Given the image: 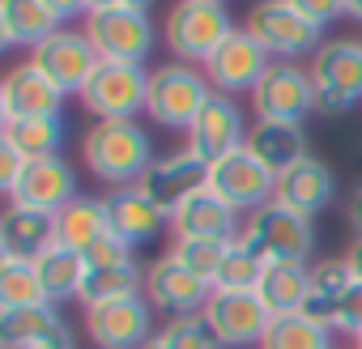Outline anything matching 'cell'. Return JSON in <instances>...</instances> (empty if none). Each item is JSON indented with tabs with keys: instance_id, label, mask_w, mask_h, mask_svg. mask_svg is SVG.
Returning <instances> with one entry per match:
<instances>
[{
	"instance_id": "cell-1",
	"label": "cell",
	"mask_w": 362,
	"mask_h": 349,
	"mask_svg": "<svg viewBox=\"0 0 362 349\" xmlns=\"http://www.w3.org/2000/svg\"><path fill=\"white\" fill-rule=\"evenodd\" d=\"M81 162L107 188H136L141 174L153 166L149 132L136 119H103L81 136Z\"/></svg>"
},
{
	"instance_id": "cell-2",
	"label": "cell",
	"mask_w": 362,
	"mask_h": 349,
	"mask_svg": "<svg viewBox=\"0 0 362 349\" xmlns=\"http://www.w3.org/2000/svg\"><path fill=\"white\" fill-rule=\"evenodd\" d=\"M239 26L226 9V0H175L166 22H162V39L170 47V56L179 64H197V69H205L209 56Z\"/></svg>"
},
{
	"instance_id": "cell-3",
	"label": "cell",
	"mask_w": 362,
	"mask_h": 349,
	"mask_svg": "<svg viewBox=\"0 0 362 349\" xmlns=\"http://www.w3.org/2000/svg\"><path fill=\"white\" fill-rule=\"evenodd\" d=\"M214 85L205 69L197 64H158L149 73V94H145V115L166 128V132H188L197 115L214 102Z\"/></svg>"
},
{
	"instance_id": "cell-4",
	"label": "cell",
	"mask_w": 362,
	"mask_h": 349,
	"mask_svg": "<svg viewBox=\"0 0 362 349\" xmlns=\"http://www.w3.org/2000/svg\"><path fill=\"white\" fill-rule=\"evenodd\" d=\"M243 243L264 264H307L315 235H311V218L286 209L281 201H269L243 218Z\"/></svg>"
},
{
	"instance_id": "cell-5",
	"label": "cell",
	"mask_w": 362,
	"mask_h": 349,
	"mask_svg": "<svg viewBox=\"0 0 362 349\" xmlns=\"http://www.w3.org/2000/svg\"><path fill=\"white\" fill-rule=\"evenodd\" d=\"M324 115H345L362 102V39H324L307 60Z\"/></svg>"
},
{
	"instance_id": "cell-6",
	"label": "cell",
	"mask_w": 362,
	"mask_h": 349,
	"mask_svg": "<svg viewBox=\"0 0 362 349\" xmlns=\"http://www.w3.org/2000/svg\"><path fill=\"white\" fill-rule=\"evenodd\" d=\"M243 26H247V30L256 35V43H260L273 60H281V64L311 60V56L320 52V43H324V30H320L315 22H307V18L290 5V0H256Z\"/></svg>"
},
{
	"instance_id": "cell-7",
	"label": "cell",
	"mask_w": 362,
	"mask_h": 349,
	"mask_svg": "<svg viewBox=\"0 0 362 349\" xmlns=\"http://www.w3.org/2000/svg\"><path fill=\"white\" fill-rule=\"evenodd\" d=\"M81 30L94 43L98 60H119V64H145L158 43V30L145 9H90Z\"/></svg>"
},
{
	"instance_id": "cell-8",
	"label": "cell",
	"mask_w": 362,
	"mask_h": 349,
	"mask_svg": "<svg viewBox=\"0 0 362 349\" xmlns=\"http://www.w3.org/2000/svg\"><path fill=\"white\" fill-rule=\"evenodd\" d=\"M145 94H149L145 64L103 60L94 69L90 85L81 90V107L94 115V124H103V119H136V115H145Z\"/></svg>"
},
{
	"instance_id": "cell-9",
	"label": "cell",
	"mask_w": 362,
	"mask_h": 349,
	"mask_svg": "<svg viewBox=\"0 0 362 349\" xmlns=\"http://www.w3.org/2000/svg\"><path fill=\"white\" fill-rule=\"evenodd\" d=\"M277 60L256 43V35L247 30V26H239L214 56H209V64H205V77H209V85L218 90V94H226V98H239V94H256V85L264 81V73L273 69Z\"/></svg>"
},
{
	"instance_id": "cell-10",
	"label": "cell",
	"mask_w": 362,
	"mask_h": 349,
	"mask_svg": "<svg viewBox=\"0 0 362 349\" xmlns=\"http://www.w3.org/2000/svg\"><path fill=\"white\" fill-rule=\"evenodd\" d=\"M205 188H209V162H201L188 149H175V153L153 158V166L141 174V184H136V192L145 201H153L166 218L179 205H188L197 192H205Z\"/></svg>"
},
{
	"instance_id": "cell-11",
	"label": "cell",
	"mask_w": 362,
	"mask_h": 349,
	"mask_svg": "<svg viewBox=\"0 0 362 349\" xmlns=\"http://www.w3.org/2000/svg\"><path fill=\"white\" fill-rule=\"evenodd\" d=\"M252 111H256V119H273V124H307V115L320 111L311 73L303 64L277 60L252 94Z\"/></svg>"
},
{
	"instance_id": "cell-12",
	"label": "cell",
	"mask_w": 362,
	"mask_h": 349,
	"mask_svg": "<svg viewBox=\"0 0 362 349\" xmlns=\"http://www.w3.org/2000/svg\"><path fill=\"white\" fill-rule=\"evenodd\" d=\"M30 64L43 69V73L56 81V90H60L64 98H69V94L81 98V90L90 85V77H94V69H98L103 60H98L94 43L86 39V30L60 26L52 39H43V43L30 52Z\"/></svg>"
},
{
	"instance_id": "cell-13",
	"label": "cell",
	"mask_w": 362,
	"mask_h": 349,
	"mask_svg": "<svg viewBox=\"0 0 362 349\" xmlns=\"http://www.w3.org/2000/svg\"><path fill=\"white\" fill-rule=\"evenodd\" d=\"M205 319L222 349H252L264 341L273 324V315L264 311V302L252 290H214L205 302Z\"/></svg>"
},
{
	"instance_id": "cell-14",
	"label": "cell",
	"mask_w": 362,
	"mask_h": 349,
	"mask_svg": "<svg viewBox=\"0 0 362 349\" xmlns=\"http://www.w3.org/2000/svg\"><path fill=\"white\" fill-rule=\"evenodd\" d=\"M86 336L98 349H141L153 336V307L145 294L111 298L98 307H86Z\"/></svg>"
},
{
	"instance_id": "cell-15",
	"label": "cell",
	"mask_w": 362,
	"mask_h": 349,
	"mask_svg": "<svg viewBox=\"0 0 362 349\" xmlns=\"http://www.w3.org/2000/svg\"><path fill=\"white\" fill-rule=\"evenodd\" d=\"M247 132H252V124H247L243 107H239L235 98H226V94H214V102H209V107L197 115V124L184 132V136H188L184 149L214 166V162L239 153V149L247 145Z\"/></svg>"
},
{
	"instance_id": "cell-16",
	"label": "cell",
	"mask_w": 362,
	"mask_h": 349,
	"mask_svg": "<svg viewBox=\"0 0 362 349\" xmlns=\"http://www.w3.org/2000/svg\"><path fill=\"white\" fill-rule=\"evenodd\" d=\"M60 111H64V94L30 60L13 64L5 77H0V119H5V124H18V119H56Z\"/></svg>"
},
{
	"instance_id": "cell-17",
	"label": "cell",
	"mask_w": 362,
	"mask_h": 349,
	"mask_svg": "<svg viewBox=\"0 0 362 349\" xmlns=\"http://www.w3.org/2000/svg\"><path fill=\"white\" fill-rule=\"evenodd\" d=\"M209 192H218L235 213H256L260 205L273 201L277 174L264 170L247 149H239V153H230V158L209 166Z\"/></svg>"
},
{
	"instance_id": "cell-18",
	"label": "cell",
	"mask_w": 362,
	"mask_h": 349,
	"mask_svg": "<svg viewBox=\"0 0 362 349\" xmlns=\"http://www.w3.org/2000/svg\"><path fill=\"white\" fill-rule=\"evenodd\" d=\"M141 294L149 298V307L166 311V319H179V315H201L214 285L201 281L197 273H188L179 260L158 256L153 264H145V290Z\"/></svg>"
},
{
	"instance_id": "cell-19",
	"label": "cell",
	"mask_w": 362,
	"mask_h": 349,
	"mask_svg": "<svg viewBox=\"0 0 362 349\" xmlns=\"http://www.w3.org/2000/svg\"><path fill=\"white\" fill-rule=\"evenodd\" d=\"M69 201H77V174H73V166H69L64 153L26 162L22 179H18V188H13V196H9V205L35 209V213H52V218H56Z\"/></svg>"
},
{
	"instance_id": "cell-20",
	"label": "cell",
	"mask_w": 362,
	"mask_h": 349,
	"mask_svg": "<svg viewBox=\"0 0 362 349\" xmlns=\"http://www.w3.org/2000/svg\"><path fill=\"white\" fill-rule=\"evenodd\" d=\"M332 196H337V179H332L328 162H320L315 153H307L286 174H277V192H273V201H281L286 209H294L303 218L324 213L332 205Z\"/></svg>"
},
{
	"instance_id": "cell-21",
	"label": "cell",
	"mask_w": 362,
	"mask_h": 349,
	"mask_svg": "<svg viewBox=\"0 0 362 349\" xmlns=\"http://www.w3.org/2000/svg\"><path fill=\"white\" fill-rule=\"evenodd\" d=\"M239 213L218 196V192H197L188 205H179L170 213V239H214V243H230L239 239Z\"/></svg>"
},
{
	"instance_id": "cell-22",
	"label": "cell",
	"mask_w": 362,
	"mask_h": 349,
	"mask_svg": "<svg viewBox=\"0 0 362 349\" xmlns=\"http://www.w3.org/2000/svg\"><path fill=\"white\" fill-rule=\"evenodd\" d=\"M64 341L73 336L56 302L0 311V349H43V345H64Z\"/></svg>"
},
{
	"instance_id": "cell-23",
	"label": "cell",
	"mask_w": 362,
	"mask_h": 349,
	"mask_svg": "<svg viewBox=\"0 0 362 349\" xmlns=\"http://www.w3.org/2000/svg\"><path fill=\"white\" fill-rule=\"evenodd\" d=\"M107 222H111V235H119L128 247H145L170 226V218L153 201H145L136 188H119L107 196Z\"/></svg>"
},
{
	"instance_id": "cell-24",
	"label": "cell",
	"mask_w": 362,
	"mask_h": 349,
	"mask_svg": "<svg viewBox=\"0 0 362 349\" xmlns=\"http://www.w3.org/2000/svg\"><path fill=\"white\" fill-rule=\"evenodd\" d=\"M56 243V218L9 205L0 213V260H39Z\"/></svg>"
},
{
	"instance_id": "cell-25",
	"label": "cell",
	"mask_w": 362,
	"mask_h": 349,
	"mask_svg": "<svg viewBox=\"0 0 362 349\" xmlns=\"http://www.w3.org/2000/svg\"><path fill=\"white\" fill-rule=\"evenodd\" d=\"M243 149H247L264 170H273V174H286L294 162H303V158L311 153L303 124H273V119H256Z\"/></svg>"
},
{
	"instance_id": "cell-26",
	"label": "cell",
	"mask_w": 362,
	"mask_h": 349,
	"mask_svg": "<svg viewBox=\"0 0 362 349\" xmlns=\"http://www.w3.org/2000/svg\"><path fill=\"white\" fill-rule=\"evenodd\" d=\"M60 30V18L43 0H0V43L35 52L43 39Z\"/></svg>"
},
{
	"instance_id": "cell-27",
	"label": "cell",
	"mask_w": 362,
	"mask_h": 349,
	"mask_svg": "<svg viewBox=\"0 0 362 349\" xmlns=\"http://www.w3.org/2000/svg\"><path fill=\"white\" fill-rule=\"evenodd\" d=\"M349 285H354V273H349L345 256H328V260L311 264V290H307V302H303L298 315L337 332V307H341V294Z\"/></svg>"
},
{
	"instance_id": "cell-28",
	"label": "cell",
	"mask_w": 362,
	"mask_h": 349,
	"mask_svg": "<svg viewBox=\"0 0 362 349\" xmlns=\"http://www.w3.org/2000/svg\"><path fill=\"white\" fill-rule=\"evenodd\" d=\"M111 235V222H107V201H90V196H77L69 201L60 213H56V243L73 247V252H90L94 243H103Z\"/></svg>"
},
{
	"instance_id": "cell-29",
	"label": "cell",
	"mask_w": 362,
	"mask_h": 349,
	"mask_svg": "<svg viewBox=\"0 0 362 349\" xmlns=\"http://www.w3.org/2000/svg\"><path fill=\"white\" fill-rule=\"evenodd\" d=\"M307 290H311V268L307 264H269L260 285H256V298L277 319V315H298L303 302H307Z\"/></svg>"
},
{
	"instance_id": "cell-30",
	"label": "cell",
	"mask_w": 362,
	"mask_h": 349,
	"mask_svg": "<svg viewBox=\"0 0 362 349\" xmlns=\"http://www.w3.org/2000/svg\"><path fill=\"white\" fill-rule=\"evenodd\" d=\"M141 290H145V268L136 260H128V264H86L77 302L81 307H98V302L128 298V294H141Z\"/></svg>"
},
{
	"instance_id": "cell-31",
	"label": "cell",
	"mask_w": 362,
	"mask_h": 349,
	"mask_svg": "<svg viewBox=\"0 0 362 349\" xmlns=\"http://www.w3.org/2000/svg\"><path fill=\"white\" fill-rule=\"evenodd\" d=\"M35 268H39V281H43V294H47V302H69V298H77L81 294V277H86V256L81 252H73V247H64V243H52L39 260H35Z\"/></svg>"
},
{
	"instance_id": "cell-32",
	"label": "cell",
	"mask_w": 362,
	"mask_h": 349,
	"mask_svg": "<svg viewBox=\"0 0 362 349\" xmlns=\"http://www.w3.org/2000/svg\"><path fill=\"white\" fill-rule=\"evenodd\" d=\"M0 141L13 145L26 162L35 158H56L60 145H64V119H18V124H5L0 128Z\"/></svg>"
},
{
	"instance_id": "cell-33",
	"label": "cell",
	"mask_w": 362,
	"mask_h": 349,
	"mask_svg": "<svg viewBox=\"0 0 362 349\" xmlns=\"http://www.w3.org/2000/svg\"><path fill=\"white\" fill-rule=\"evenodd\" d=\"M256 349H332V328L307 315H277Z\"/></svg>"
},
{
	"instance_id": "cell-34",
	"label": "cell",
	"mask_w": 362,
	"mask_h": 349,
	"mask_svg": "<svg viewBox=\"0 0 362 349\" xmlns=\"http://www.w3.org/2000/svg\"><path fill=\"white\" fill-rule=\"evenodd\" d=\"M39 302H47V294L35 260H0V311L39 307Z\"/></svg>"
},
{
	"instance_id": "cell-35",
	"label": "cell",
	"mask_w": 362,
	"mask_h": 349,
	"mask_svg": "<svg viewBox=\"0 0 362 349\" xmlns=\"http://www.w3.org/2000/svg\"><path fill=\"white\" fill-rule=\"evenodd\" d=\"M264 268H269V264H264V260L243 243V235H239V239L226 243V256H222V268H218V277H214V290H252V294H256Z\"/></svg>"
},
{
	"instance_id": "cell-36",
	"label": "cell",
	"mask_w": 362,
	"mask_h": 349,
	"mask_svg": "<svg viewBox=\"0 0 362 349\" xmlns=\"http://www.w3.org/2000/svg\"><path fill=\"white\" fill-rule=\"evenodd\" d=\"M166 256L179 260L188 273H197L201 281L214 285V277H218V268H222V256H226V243H214V239H170Z\"/></svg>"
},
{
	"instance_id": "cell-37",
	"label": "cell",
	"mask_w": 362,
	"mask_h": 349,
	"mask_svg": "<svg viewBox=\"0 0 362 349\" xmlns=\"http://www.w3.org/2000/svg\"><path fill=\"white\" fill-rule=\"evenodd\" d=\"M290 5H294L307 22H315L320 30H328V26H337V22L345 18V0H290Z\"/></svg>"
},
{
	"instance_id": "cell-38",
	"label": "cell",
	"mask_w": 362,
	"mask_h": 349,
	"mask_svg": "<svg viewBox=\"0 0 362 349\" xmlns=\"http://www.w3.org/2000/svg\"><path fill=\"white\" fill-rule=\"evenodd\" d=\"M337 328L345 336H358L362 332V281H354L345 294H341V307H337Z\"/></svg>"
},
{
	"instance_id": "cell-39",
	"label": "cell",
	"mask_w": 362,
	"mask_h": 349,
	"mask_svg": "<svg viewBox=\"0 0 362 349\" xmlns=\"http://www.w3.org/2000/svg\"><path fill=\"white\" fill-rule=\"evenodd\" d=\"M132 252H136V247H128L119 235H107L103 243H94V247L86 252V264H128V260H136Z\"/></svg>"
},
{
	"instance_id": "cell-40",
	"label": "cell",
	"mask_w": 362,
	"mask_h": 349,
	"mask_svg": "<svg viewBox=\"0 0 362 349\" xmlns=\"http://www.w3.org/2000/svg\"><path fill=\"white\" fill-rule=\"evenodd\" d=\"M22 170H26V158H22L13 145L0 141V192H5V196H13V188H18V179H22Z\"/></svg>"
},
{
	"instance_id": "cell-41",
	"label": "cell",
	"mask_w": 362,
	"mask_h": 349,
	"mask_svg": "<svg viewBox=\"0 0 362 349\" xmlns=\"http://www.w3.org/2000/svg\"><path fill=\"white\" fill-rule=\"evenodd\" d=\"M43 5L60 18V26H69L73 18H86L90 13V0H43Z\"/></svg>"
},
{
	"instance_id": "cell-42",
	"label": "cell",
	"mask_w": 362,
	"mask_h": 349,
	"mask_svg": "<svg viewBox=\"0 0 362 349\" xmlns=\"http://www.w3.org/2000/svg\"><path fill=\"white\" fill-rule=\"evenodd\" d=\"M345 222H349V230H354V239H362V179L349 188V196H345Z\"/></svg>"
},
{
	"instance_id": "cell-43",
	"label": "cell",
	"mask_w": 362,
	"mask_h": 349,
	"mask_svg": "<svg viewBox=\"0 0 362 349\" xmlns=\"http://www.w3.org/2000/svg\"><path fill=\"white\" fill-rule=\"evenodd\" d=\"M153 0H90V9H145L149 13Z\"/></svg>"
},
{
	"instance_id": "cell-44",
	"label": "cell",
	"mask_w": 362,
	"mask_h": 349,
	"mask_svg": "<svg viewBox=\"0 0 362 349\" xmlns=\"http://www.w3.org/2000/svg\"><path fill=\"white\" fill-rule=\"evenodd\" d=\"M345 264H349L354 281H362V239H354V243L345 247Z\"/></svg>"
},
{
	"instance_id": "cell-45",
	"label": "cell",
	"mask_w": 362,
	"mask_h": 349,
	"mask_svg": "<svg viewBox=\"0 0 362 349\" xmlns=\"http://www.w3.org/2000/svg\"><path fill=\"white\" fill-rule=\"evenodd\" d=\"M141 349H175V345H170V341H166L162 332H153V336H149V341H145Z\"/></svg>"
},
{
	"instance_id": "cell-46",
	"label": "cell",
	"mask_w": 362,
	"mask_h": 349,
	"mask_svg": "<svg viewBox=\"0 0 362 349\" xmlns=\"http://www.w3.org/2000/svg\"><path fill=\"white\" fill-rule=\"evenodd\" d=\"M345 18H354L362 26V0H345Z\"/></svg>"
},
{
	"instance_id": "cell-47",
	"label": "cell",
	"mask_w": 362,
	"mask_h": 349,
	"mask_svg": "<svg viewBox=\"0 0 362 349\" xmlns=\"http://www.w3.org/2000/svg\"><path fill=\"white\" fill-rule=\"evenodd\" d=\"M43 349H77L73 341H64V345H43Z\"/></svg>"
},
{
	"instance_id": "cell-48",
	"label": "cell",
	"mask_w": 362,
	"mask_h": 349,
	"mask_svg": "<svg viewBox=\"0 0 362 349\" xmlns=\"http://www.w3.org/2000/svg\"><path fill=\"white\" fill-rule=\"evenodd\" d=\"M354 349H362V332H358V336H354Z\"/></svg>"
}]
</instances>
